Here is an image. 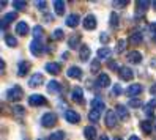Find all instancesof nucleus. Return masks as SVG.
I'll use <instances>...</instances> for the list:
<instances>
[{
    "label": "nucleus",
    "instance_id": "nucleus-1",
    "mask_svg": "<svg viewBox=\"0 0 156 140\" xmlns=\"http://www.w3.org/2000/svg\"><path fill=\"white\" fill-rule=\"evenodd\" d=\"M22 96H24V91H22V88L19 87V85H14V87H11L10 90L6 91V98H8V101H21L22 99Z\"/></svg>",
    "mask_w": 156,
    "mask_h": 140
},
{
    "label": "nucleus",
    "instance_id": "nucleus-2",
    "mask_svg": "<svg viewBox=\"0 0 156 140\" xmlns=\"http://www.w3.org/2000/svg\"><path fill=\"white\" fill-rule=\"evenodd\" d=\"M57 123V115L54 112H46V114L41 117V126L43 128H52Z\"/></svg>",
    "mask_w": 156,
    "mask_h": 140
},
{
    "label": "nucleus",
    "instance_id": "nucleus-3",
    "mask_svg": "<svg viewBox=\"0 0 156 140\" xmlns=\"http://www.w3.org/2000/svg\"><path fill=\"white\" fill-rule=\"evenodd\" d=\"M29 104L32 107H38V106H46L48 101H46V98L41 96V95H32V96H29Z\"/></svg>",
    "mask_w": 156,
    "mask_h": 140
},
{
    "label": "nucleus",
    "instance_id": "nucleus-4",
    "mask_svg": "<svg viewBox=\"0 0 156 140\" xmlns=\"http://www.w3.org/2000/svg\"><path fill=\"white\" fill-rule=\"evenodd\" d=\"M43 51H44V46H43L41 40H33L30 43V52H32V55H41Z\"/></svg>",
    "mask_w": 156,
    "mask_h": 140
},
{
    "label": "nucleus",
    "instance_id": "nucleus-5",
    "mask_svg": "<svg viewBox=\"0 0 156 140\" xmlns=\"http://www.w3.org/2000/svg\"><path fill=\"white\" fill-rule=\"evenodd\" d=\"M142 85H140V83H133V85H129V87H128L126 90H125V95L126 96H137V95H140V93H142Z\"/></svg>",
    "mask_w": 156,
    "mask_h": 140
},
{
    "label": "nucleus",
    "instance_id": "nucleus-6",
    "mask_svg": "<svg viewBox=\"0 0 156 140\" xmlns=\"http://www.w3.org/2000/svg\"><path fill=\"white\" fill-rule=\"evenodd\" d=\"M82 24H84V29L85 30H95L96 29V17L93 14H88V16L84 17Z\"/></svg>",
    "mask_w": 156,
    "mask_h": 140
},
{
    "label": "nucleus",
    "instance_id": "nucleus-7",
    "mask_svg": "<svg viewBox=\"0 0 156 140\" xmlns=\"http://www.w3.org/2000/svg\"><path fill=\"white\" fill-rule=\"evenodd\" d=\"M115 114H117V117L120 118L122 121L129 120V112H128V109H126L125 106H122V104H118V106L115 107Z\"/></svg>",
    "mask_w": 156,
    "mask_h": 140
},
{
    "label": "nucleus",
    "instance_id": "nucleus-8",
    "mask_svg": "<svg viewBox=\"0 0 156 140\" xmlns=\"http://www.w3.org/2000/svg\"><path fill=\"white\" fill-rule=\"evenodd\" d=\"M71 99L74 101V102H80L84 101V90H82L80 87H74L73 88V91H71Z\"/></svg>",
    "mask_w": 156,
    "mask_h": 140
},
{
    "label": "nucleus",
    "instance_id": "nucleus-9",
    "mask_svg": "<svg viewBox=\"0 0 156 140\" xmlns=\"http://www.w3.org/2000/svg\"><path fill=\"white\" fill-rule=\"evenodd\" d=\"M65 120L68 121V123H74V124H76V123H79V121H80V117H79L77 112L68 109V110L65 112Z\"/></svg>",
    "mask_w": 156,
    "mask_h": 140
},
{
    "label": "nucleus",
    "instance_id": "nucleus-10",
    "mask_svg": "<svg viewBox=\"0 0 156 140\" xmlns=\"http://www.w3.org/2000/svg\"><path fill=\"white\" fill-rule=\"evenodd\" d=\"M41 83H44V76L40 74V72L33 74V76L29 79V85L30 87H38V85H41Z\"/></svg>",
    "mask_w": 156,
    "mask_h": 140
},
{
    "label": "nucleus",
    "instance_id": "nucleus-11",
    "mask_svg": "<svg viewBox=\"0 0 156 140\" xmlns=\"http://www.w3.org/2000/svg\"><path fill=\"white\" fill-rule=\"evenodd\" d=\"M106 126L107 128H115L117 126V114L112 110H109L106 114Z\"/></svg>",
    "mask_w": 156,
    "mask_h": 140
},
{
    "label": "nucleus",
    "instance_id": "nucleus-12",
    "mask_svg": "<svg viewBox=\"0 0 156 140\" xmlns=\"http://www.w3.org/2000/svg\"><path fill=\"white\" fill-rule=\"evenodd\" d=\"M66 76L71 79H80L82 77V69L79 66H69L66 71Z\"/></svg>",
    "mask_w": 156,
    "mask_h": 140
},
{
    "label": "nucleus",
    "instance_id": "nucleus-13",
    "mask_svg": "<svg viewBox=\"0 0 156 140\" xmlns=\"http://www.w3.org/2000/svg\"><path fill=\"white\" fill-rule=\"evenodd\" d=\"M109 83H111V77H109L107 74H99V76L96 77V85L101 87V88L109 87Z\"/></svg>",
    "mask_w": 156,
    "mask_h": 140
},
{
    "label": "nucleus",
    "instance_id": "nucleus-14",
    "mask_svg": "<svg viewBox=\"0 0 156 140\" xmlns=\"http://www.w3.org/2000/svg\"><path fill=\"white\" fill-rule=\"evenodd\" d=\"M79 21H80V17H79V14H76V13H73V14H69V16L66 17V21H65V24H66L68 27H71V29H74V27H77V25H79Z\"/></svg>",
    "mask_w": 156,
    "mask_h": 140
},
{
    "label": "nucleus",
    "instance_id": "nucleus-15",
    "mask_svg": "<svg viewBox=\"0 0 156 140\" xmlns=\"http://www.w3.org/2000/svg\"><path fill=\"white\" fill-rule=\"evenodd\" d=\"M14 19H17V13H6L3 17H2V30H5L6 29V25L10 24V22H13Z\"/></svg>",
    "mask_w": 156,
    "mask_h": 140
},
{
    "label": "nucleus",
    "instance_id": "nucleus-16",
    "mask_svg": "<svg viewBox=\"0 0 156 140\" xmlns=\"http://www.w3.org/2000/svg\"><path fill=\"white\" fill-rule=\"evenodd\" d=\"M118 74H120V79L122 80H133V77H134V72H133V69H129V68H120V71H118Z\"/></svg>",
    "mask_w": 156,
    "mask_h": 140
},
{
    "label": "nucleus",
    "instance_id": "nucleus-17",
    "mask_svg": "<svg viewBox=\"0 0 156 140\" xmlns=\"http://www.w3.org/2000/svg\"><path fill=\"white\" fill-rule=\"evenodd\" d=\"M126 58H128V61H131V63H136V65H137V63L142 61V54L137 52V51H131V52H128Z\"/></svg>",
    "mask_w": 156,
    "mask_h": 140
},
{
    "label": "nucleus",
    "instance_id": "nucleus-18",
    "mask_svg": "<svg viewBox=\"0 0 156 140\" xmlns=\"http://www.w3.org/2000/svg\"><path fill=\"white\" fill-rule=\"evenodd\" d=\"M29 69H30V63L29 61H21L19 66H17V76L19 77L25 76V74L29 72Z\"/></svg>",
    "mask_w": 156,
    "mask_h": 140
},
{
    "label": "nucleus",
    "instance_id": "nucleus-19",
    "mask_svg": "<svg viewBox=\"0 0 156 140\" xmlns=\"http://www.w3.org/2000/svg\"><path fill=\"white\" fill-rule=\"evenodd\" d=\"M46 71H48L49 74H58L60 72V63H54V61H51V63H46Z\"/></svg>",
    "mask_w": 156,
    "mask_h": 140
},
{
    "label": "nucleus",
    "instance_id": "nucleus-20",
    "mask_svg": "<svg viewBox=\"0 0 156 140\" xmlns=\"http://www.w3.org/2000/svg\"><path fill=\"white\" fill-rule=\"evenodd\" d=\"M90 54H91V51H90V47L88 46H80V51H79V57H80V60L82 61H87L88 58H90Z\"/></svg>",
    "mask_w": 156,
    "mask_h": 140
},
{
    "label": "nucleus",
    "instance_id": "nucleus-21",
    "mask_svg": "<svg viewBox=\"0 0 156 140\" xmlns=\"http://www.w3.org/2000/svg\"><path fill=\"white\" fill-rule=\"evenodd\" d=\"M96 129L93 128V126H87L85 129H84V135H85V138L87 140H95L96 138Z\"/></svg>",
    "mask_w": 156,
    "mask_h": 140
},
{
    "label": "nucleus",
    "instance_id": "nucleus-22",
    "mask_svg": "<svg viewBox=\"0 0 156 140\" xmlns=\"http://www.w3.org/2000/svg\"><path fill=\"white\" fill-rule=\"evenodd\" d=\"M104 107H106V104H104V101H103V99L95 98L93 101H91V109H93V110H99V112H103V110H104Z\"/></svg>",
    "mask_w": 156,
    "mask_h": 140
},
{
    "label": "nucleus",
    "instance_id": "nucleus-23",
    "mask_svg": "<svg viewBox=\"0 0 156 140\" xmlns=\"http://www.w3.org/2000/svg\"><path fill=\"white\" fill-rule=\"evenodd\" d=\"M54 10H55V14L62 16L65 13V2H62V0H54Z\"/></svg>",
    "mask_w": 156,
    "mask_h": 140
},
{
    "label": "nucleus",
    "instance_id": "nucleus-24",
    "mask_svg": "<svg viewBox=\"0 0 156 140\" xmlns=\"http://www.w3.org/2000/svg\"><path fill=\"white\" fill-rule=\"evenodd\" d=\"M16 33L21 35V36H25L27 33H29V25H27V22H19L16 25Z\"/></svg>",
    "mask_w": 156,
    "mask_h": 140
},
{
    "label": "nucleus",
    "instance_id": "nucleus-25",
    "mask_svg": "<svg viewBox=\"0 0 156 140\" xmlns=\"http://www.w3.org/2000/svg\"><path fill=\"white\" fill-rule=\"evenodd\" d=\"M111 54H112V49H111V47H107V46H104V47L98 49V52H96V55H98V58H99V60H101V58H107Z\"/></svg>",
    "mask_w": 156,
    "mask_h": 140
},
{
    "label": "nucleus",
    "instance_id": "nucleus-26",
    "mask_svg": "<svg viewBox=\"0 0 156 140\" xmlns=\"http://www.w3.org/2000/svg\"><path fill=\"white\" fill-rule=\"evenodd\" d=\"M46 88H48L49 93H58L62 87H60V83H58L57 80H51V82L48 83V87H46Z\"/></svg>",
    "mask_w": 156,
    "mask_h": 140
},
{
    "label": "nucleus",
    "instance_id": "nucleus-27",
    "mask_svg": "<svg viewBox=\"0 0 156 140\" xmlns=\"http://www.w3.org/2000/svg\"><path fill=\"white\" fill-rule=\"evenodd\" d=\"M142 33L140 32H134V33H131V36H129V43L133 44V46H136V44H139V43H142Z\"/></svg>",
    "mask_w": 156,
    "mask_h": 140
},
{
    "label": "nucleus",
    "instance_id": "nucleus-28",
    "mask_svg": "<svg viewBox=\"0 0 156 140\" xmlns=\"http://www.w3.org/2000/svg\"><path fill=\"white\" fill-rule=\"evenodd\" d=\"M140 129L144 131L145 134H150L151 131H153V126H151V123L148 120H144V121H140Z\"/></svg>",
    "mask_w": 156,
    "mask_h": 140
},
{
    "label": "nucleus",
    "instance_id": "nucleus-29",
    "mask_svg": "<svg viewBox=\"0 0 156 140\" xmlns=\"http://www.w3.org/2000/svg\"><path fill=\"white\" fill-rule=\"evenodd\" d=\"M99 118H101V112L91 109V110H90V114H88V120H90V121H93V123H96V121H99Z\"/></svg>",
    "mask_w": 156,
    "mask_h": 140
},
{
    "label": "nucleus",
    "instance_id": "nucleus-30",
    "mask_svg": "<svg viewBox=\"0 0 156 140\" xmlns=\"http://www.w3.org/2000/svg\"><path fill=\"white\" fill-rule=\"evenodd\" d=\"M99 68H101V61H99V58H95L93 61L90 63V71L93 72V74L99 72Z\"/></svg>",
    "mask_w": 156,
    "mask_h": 140
},
{
    "label": "nucleus",
    "instance_id": "nucleus-31",
    "mask_svg": "<svg viewBox=\"0 0 156 140\" xmlns=\"http://www.w3.org/2000/svg\"><path fill=\"white\" fill-rule=\"evenodd\" d=\"M63 36H65V32H63L62 29H57V30H54V33L51 35V40H54V41H60Z\"/></svg>",
    "mask_w": 156,
    "mask_h": 140
},
{
    "label": "nucleus",
    "instance_id": "nucleus-32",
    "mask_svg": "<svg viewBox=\"0 0 156 140\" xmlns=\"http://www.w3.org/2000/svg\"><path fill=\"white\" fill-rule=\"evenodd\" d=\"M136 6H137V10H139L140 13H144L147 8L150 6V2H147V0H139V2L136 3Z\"/></svg>",
    "mask_w": 156,
    "mask_h": 140
},
{
    "label": "nucleus",
    "instance_id": "nucleus-33",
    "mask_svg": "<svg viewBox=\"0 0 156 140\" xmlns=\"http://www.w3.org/2000/svg\"><path fill=\"white\" fill-rule=\"evenodd\" d=\"M13 6L16 8L17 11H22V10H25L27 2H22V0H14V2H13Z\"/></svg>",
    "mask_w": 156,
    "mask_h": 140
},
{
    "label": "nucleus",
    "instance_id": "nucleus-34",
    "mask_svg": "<svg viewBox=\"0 0 156 140\" xmlns=\"http://www.w3.org/2000/svg\"><path fill=\"white\" fill-rule=\"evenodd\" d=\"M79 41H80V36H79V35H76V36H71V38L68 40V46H69V47H77Z\"/></svg>",
    "mask_w": 156,
    "mask_h": 140
},
{
    "label": "nucleus",
    "instance_id": "nucleus-35",
    "mask_svg": "<svg viewBox=\"0 0 156 140\" xmlns=\"http://www.w3.org/2000/svg\"><path fill=\"white\" fill-rule=\"evenodd\" d=\"M63 138H65V132L63 131H57V132L49 135V140H63Z\"/></svg>",
    "mask_w": 156,
    "mask_h": 140
},
{
    "label": "nucleus",
    "instance_id": "nucleus-36",
    "mask_svg": "<svg viewBox=\"0 0 156 140\" xmlns=\"http://www.w3.org/2000/svg\"><path fill=\"white\" fill-rule=\"evenodd\" d=\"M5 41H6L8 46H11V47H16V46H17V40L14 38L13 35H6L5 36Z\"/></svg>",
    "mask_w": 156,
    "mask_h": 140
},
{
    "label": "nucleus",
    "instance_id": "nucleus-37",
    "mask_svg": "<svg viewBox=\"0 0 156 140\" xmlns=\"http://www.w3.org/2000/svg\"><path fill=\"white\" fill-rule=\"evenodd\" d=\"M13 114H14V117H17V118H22L24 114H25V110H24V107H21V106H16V107H13Z\"/></svg>",
    "mask_w": 156,
    "mask_h": 140
},
{
    "label": "nucleus",
    "instance_id": "nucleus-38",
    "mask_svg": "<svg viewBox=\"0 0 156 140\" xmlns=\"http://www.w3.org/2000/svg\"><path fill=\"white\" fill-rule=\"evenodd\" d=\"M33 36H35V40H40L43 36V27L41 25H35L33 27Z\"/></svg>",
    "mask_w": 156,
    "mask_h": 140
},
{
    "label": "nucleus",
    "instance_id": "nucleus-39",
    "mask_svg": "<svg viewBox=\"0 0 156 140\" xmlns=\"http://www.w3.org/2000/svg\"><path fill=\"white\" fill-rule=\"evenodd\" d=\"M125 47H126V41H125V40H118L117 47H115V52H117V54H122V52L125 51Z\"/></svg>",
    "mask_w": 156,
    "mask_h": 140
},
{
    "label": "nucleus",
    "instance_id": "nucleus-40",
    "mask_svg": "<svg viewBox=\"0 0 156 140\" xmlns=\"http://www.w3.org/2000/svg\"><path fill=\"white\" fill-rule=\"evenodd\" d=\"M122 87H120V83H115L114 85V88H112V91H111V95L112 96H118V95H122Z\"/></svg>",
    "mask_w": 156,
    "mask_h": 140
},
{
    "label": "nucleus",
    "instance_id": "nucleus-41",
    "mask_svg": "<svg viewBox=\"0 0 156 140\" xmlns=\"http://www.w3.org/2000/svg\"><path fill=\"white\" fill-rule=\"evenodd\" d=\"M111 25L114 27V29H117V27H118V14L117 13H112L111 14Z\"/></svg>",
    "mask_w": 156,
    "mask_h": 140
},
{
    "label": "nucleus",
    "instance_id": "nucleus-42",
    "mask_svg": "<svg viewBox=\"0 0 156 140\" xmlns=\"http://www.w3.org/2000/svg\"><path fill=\"white\" fill-rule=\"evenodd\" d=\"M126 5H128V0H115V2H112V6H115V8L126 6Z\"/></svg>",
    "mask_w": 156,
    "mask_h": 140
},
{
    "label": "nucleus",
    "instance_id": "nucleus-43",
    "mask_svg": "<svg viewBox=\"0 0 156 140\" xmlns=\"http://www.w3.org/2000/svg\"><path fill=\"white\" fill-rule=\"evenodd\" d=\"M109 38H111V36H109V33H106V32L99 33V41L103 43V44H106V43L109 41Z\"/></svg>",
    "mask_w": 156,
    "mask_h": 140
},
{
    "label": "nucleus",
    "instance_id": "nucleus-44",
    "mask_svg": "<svg viewBox=\"0 0 156 140\" xmlns=\"http://www.w3.org/2000/svg\"><path fill=\"white\" fill-rule=\"evenodd\" d=\"M140 106H142V101H140V99H134V98H133V99L129 101V107H140Z\"/></svg>",
    "mask_w": 156,
    "mask_h": 140
},
{
    "label": "nucleus",
    "instance_id": "nucleus-45",
    "mask_svg": "<svg viewBox=\"0 0 156 140\" xmlns=\"http://www.w3.org/2000/svg\"><path fill=\"white\" fill-rule=\"evenodd\" d=\"M35 6L38 8L40 11H44L46 10V2H41V0H40V2H35Z\"/></svg>",
    "mask_w": 156,
    "mask_h": 140
},
{
    "label": "nucleus",
    "instance_id": "nucleus-46",
    "mask_svg": "<svg viewBox=\"0 0 156 140\" xmlns=\"http://www.w3.org/2000/svg\"><path fill=\"white\" fill-rule=\"evenodd\" d=\"M107 66L111 68V69H118V71H120V68H118V65H117L115 61H109V63H107Z\"/></svg>",
    "mask_w": 156,
    "mask_h": 140
},
{
    "label": "nucleus",
    "instance_id": "nucleus-47",
    "mask_svg": "<svg viewBox=\"0 0 156 140\" xmlns=\"http://www.w3.org/2000/svg\"><path fill=\"white\" fill-rule=\"evenodd\" d=\"M43 19H44V22H52L54 21V16L52 14H44Z\"/></svg>",
    "mask_w": 156,
    "mask_h": 140
},
{
    "label": "nucleus",
    "instance_id": "nucleus-48",
    "mask_svg": "<svg viewBox=\"0 0 156 140\" xmlns=\"http://www.w3.org/2000/svg\"><path fill=\"white\" fill-rule=\"evenodd\" d=\"M145 115H147V117H150V118H154V114H153V110H151V109H148V107L145 109Z\"/></svg>",
    "mask_w": 156,
    "mask_h": 140
},
{
    "label": "nucleus",
    "instance_id": "nucleus-49",
    "mask_svg": "<svg viewBox=\"0 0 156 140\" xmlns=\"http://www.w3.org/2000/svg\"><path fill=\"white\" fill-rule=\"evenodd\" d=\"M147 107H148V109L156 107V98H154V99H151V101H148V104H147Z\"/></svg>",
    "mask_w": 156,
    "mask_h": 140
},
{
    "label": "nucleus",
    "instance_id": "nucleus-50",
    "mask_svg": "<svg viewBox=\"0 0 156 140\" xmlns=\"http://www.w3.org/2000/svg\"><path fill=\"white\" fill-rule=\"evenodd\" d=\"M150 93H151L153 96H156V83H153V85L150 87Z\"/></svg>",
    "mask_w": 156,
    "mask_h": 140
},
{
    "label": "nucleus",
    "instance_id": "nucleus-51",
    "mask_svg": "<svg viewBox=\"0 0 156 140\" xmlns=\"http://www.w3.org/2000/svg\"><path fill=\"white\" fill-rule=\"evenodd\" d=\"M68 55H69L68 52H63V54H62V57H63V60H66V58H68Z\"/></svg>",
    "mask_w": 156,
    "mask_h": 140
},
{
    "label": "nucleus",
    "instance_id": "nucleus-52",
    "mask_svg": "<svg viewBox=\"0 0 156 140\" xmlns=\"http://www.w3.org/2000/svg\"><path fill=\"white\" fill-rule=\"evenodd\" d=\"M99 140H109V137H107L106 134H103V135H101V137H99Z\"/></svg>",
    "mask_w": 156,
    "mask_h": 140
},
{
    "label": "nucleus",
    "instance_id": "nucleus-53",
    "mask_svg": "<svg viewBox=\"0 0 156 140\" xmlns=\"http://www.w3.org/2000/svg\"><path fill=\"white\" fill-rule=\"evenodd\" d=\"M150 29H151V30H156V22H153V24H150Z\"/></svg>",
    "mask_w": 156,
    "mask_h": 140
},
{
    "label": "nucleus",
    "instance_id": "nucleus-54",
    "mask_svg": "<svg viewBox=\"0 0 156 140\" xmlns=\"http://www.w3.org/2000/svg\"><path fill=\"white\" fill-rule=\"evenodd\" d=\"M0 66H2V71L5 69V61H3V60H2V61H0Z\"/></svg>",
    "mask_w": 156,
    "mask_h": 140
},
{
    "label": "nucleus",
    "instance_id": "nucleus-55",
    "mask_svg": "<svg viewBox=\"0 0 156 140\" xmlns=\"http://www.w3.org/2000/svg\"><path fill=\"white\" fill-rule=\"evenodd\" d=\"M129 140H139V137H136V135H131V137H129Z\"/></svg>",
    "mask_w": 156,
    "mask_h": 140
},
{
    "label": "nucleus",
    "instance_id": "nucleus-56",
    "mask_svg": "<svg viewBox=\"0 0 156 140\" xmlns=\"http://www.w3.org/2000/svg\"><path fill=\"white\" fill-rule=\"evenodd\" d=\"M151 6H153L154 10H156V0H154V2H151Z\"/></svg>",
    "mask_w": 156,
    "mask_h": 140
},
{
    "label": "nucleus",
    "instance_id": "nucleus-57",
    "mask_svg": "<svg viewBox=\"0 0 156 140\" xmlns=\"http://www.w3.org/2000/svg\"><path fill=\"white\" fill-rule=\"evenodd\" d=\"M153 41L156 43V32H154V36H153Z\"/></svg>",
    "mask_w": 156,
    "mask_h": 140
},
{
    "label": "nucleus",
    "instance_id": "nucleus-58",
    "mask_svg": "<svg viewBox=\"0 0 156 140\" xmlns=\"http://www.w3.org/2000/svg\"><path fill=\"white\" fill-rule=\"evenodd\" d=\"M114 140H122V138H120V137H115V138H114Z\"/></svg>",
    "mask_w": 156,
    "mask_h": 140
},
{
    "label": "nucleus",
    "instance_id": "nucleus-59",
    "mask_svg": "<svg viewBox=\"0 0 156 140\" xmlns=\"http://www.w3.org/2000/svg\"><path fill=\"white\" fill-rule=\"evenodd\" d=\"M154 129H156V128H154Z\"/></svg>",
    "mask_w": 156,
    "mask_h": 140
}]
</instances>
